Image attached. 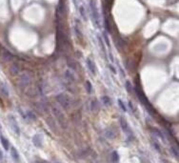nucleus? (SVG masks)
<instances>
[{
	"mask_svg": "<svg viewBox=\"0 0 179 163\" xmlns=\"http://www.w3.org/2000/svg\"><path fill=\"white\" fill-rule=\"evenodd\" d=\"M133 91L135 92V95H136V96L138 97L139 101L145 106L146 109L148 110V112H149L150 114H152V116L156 115V111L154 110V108L152 107V105L150 103V101H149V100H148V98L146 97L144 92L142 91V89H141L140 86H139V83H137V85H135V86L133 87Z\"/></svg>",
	"mask_w": 179,
	"mask_h": 163,
	"instance_id": "1",
	"label": "nucleus"
},
{
	"mask_svg": "<svg viewBox=\"0 0 179 163\" xmlns=\"http://www.w3.org/2000/svg\"><path fill=\"white\" fill-rule=\"evenodd\" d=\"M32 83V74L30 72L25 71L20 73L19 76V80H18V85L21 89H25V88L29 87Z\"/></svg>",
	"mask_w": 179,
	"mask_h": 163,
	"instance_id": "2",
	"label": "nucleus"
},
{
	"mask_svg": "<svg viewBox=\"0 0 179 163\" xmlns=\"http://www.w3.org/2000/svg\"><path fill=\"white\" fill-rule=\"evenodd\" d=\"M53 115L55 116V118L57 119L59 125L62 128H66L67 127V119H66V117L63 114V112L61 111L58 107H56V106H53Z\"/></svg>",
	"mask_w": 179,
	"mask_h": 163,
	"instance_id": "3",
	"label": "nucleus"
},
{
	"mask_svg": "<svg viewBox=\"0 0 179 163\" xmlns=\"http://www.w3.org/2000/svg\"><path fill=\"white\" fill-rule=\"evenodd\" d=\"M55 99L57 100V102L62 106L64 109H66V110L70 109L72 101H71V98L67 95H65V93H59V95L55 96Z\"/></svg>",
	"mask_w": 179,
	"mask_h": 163,
	"instance_id": "4",
	"label": "nucleus"
},
{
	"mask_svg": "<svg viewBox=\"0 0 179 163\" xmlns=\"http://www.w3.org/2000/svg\"><path fill=\"white\" fill-rule=\"evenodd\" d=\"M91 15H92V19H94V22L95 24V26L99 27L100 23H99V15H98L97 11V8L94 4V1H91Z\"/></svg>",
	"mask_w": 179,
	"mask_h": 163,
	"instance_id": "5",
	"label": "nucleus"
},
{
	"mask_svg": "<svg viewBox=\"0 0 179 163\" xmlns=\"http://www.w3.org/2000/svg\"><path fill=\"white\" fill-rule=\"evenodd\" d=\"M119 122H120V126H121L122 130L129 135V137H133V133H132V130H131V128L129 127V124H128V122H127V120L125 119V118L124 117H120Z\"/></svg>",
	"mask_w": 179,
	"mask_h": 163,
	"instance_id": "6",
	"label": "nucleus"
},
{
	"mask_svg": "<svg viewBox=\"0 0 179 163\" xmlns=\"http://www.w3.org/2000/svg\"><path fill=\"white\" fill-rule=\"evenodd\" d=\"M9 122H10V126L11 128L16 135H20V129L19 126H18V124L15 120V118L13 116H9Z\"/></svg>",
	"mask_w": 179,
	"mask_h": 163,
	"instance_id": "7",
	"label": "nucleus"
},
{
	"mask_svg": "<svg viewBox=\"0 0 179 163\" xmlns=\"http://www.w3.org/2000/svg\"><path fill=\"white\" fill-rule=\"evenodd\" d=\"M86 63H87V67L89 69V71L91 73V74L95 76V74H96V67H95L94 62L92 61L91 59L88 58L87 60H86Z\"/></svg>",
	"mask_w": 179,
	"mask_h": 163,
	"instance_id": "8",
	"label": "nucleus"
},
{
	"mask_svg": "<svg viewBox=\"0 0 179 163\" xmlns=\"http://www.w3.org/2000/svg\"><path fill=\"white\" fill-rule=\"evenodd\" d=\"M10 73L11 76H17V74L20 73V66L17 62H14V63H13V65L11 66Z\"/></svg>",
	"mask_w": 179,
	"mask_h": 163,
	"instance_id": "9",
	"label": "nucleus"
},
{
	"mask_svg": "<svg viewBox=\"0 0 179 163\" xmlns=\"http://www.w3.org/2000/svg\"><path fill=\"white\" fill-rule=\"evenodd\" d=\"M1 52H2V53H1L2 57H3V59H4L5 61L10 62V61H11V60L14 59V54H11V52H9L8 50H2Z\"/></svg>",
	"mask_w": 179,
	"mask_h": 163,
	"instance_id": "10",
	"label": "nucleus"
},
{
	"mask_svg": "<svg viewBox=\"0 0 179 163\" xmlns=\"http://www.w3.org/2000/svg\"><path fill=\"white\" fill-rule=\"evenodd\" d=\"M33 142L34 144L38 148L42 147V144H43V139H42V136L39 134H36L35 135H34L33 137Z\"/></svg>",
	"mask_w": 179,
	"mask_h": 163,
	"instance_id": "11",
	"label": "nucleus"
},
{
	"mask_svg": "<svg viewBox=\"0 0 179 163\" xmlns=\"http://www.w3.org/2000/svg\"><path fill=\"white\" fill-rule=\"evenodd\" d=\"M105 135H106V136L109 139H114L116 137V132L112 128H109L105 131Z\"/></svg>",
	"mask_w": 179,
	"mask_h": 163,
	"instance_id": "12",
	"label": "nucleus"
},
{
	"mask_svg": "<svg viewBox=\"0 0 179 163\" xmlns=\"http://www.w3.org/2000/svg\"><path fill=\"white\" fill-rule=\"evenodd\" d=\"M11 158H13V159H14L16 163L19 162V159H20V158H19V154H18L17 150H16L14 147H11Z\"/></svg>",
	"mask_w": 179,
	"mask_h": 163,
	"instance_id": "13",
	"label": "nucleus"
},
{
	"mask_svg": "<svg viewBox=\"0 0 179 163\" xmlns=\"http://www.w3.org/2000/svg\"><path fill=\"white\" fill-rule=\"evenodd\" d=\"M65 76H66V77H67L68 79L71 80L72 82H75V81H76L75 74L73 73V72H72V70H67V71L65 72Z\"/></svg>",
	"mask_w": 179,
	"mask_h": 163,
	"instance_id": "14",
	"label": "nucleus"
},
{
	"mask_svg": "<svg viewBox=\"0 0 179 163\" xmlns=\"http://www.w3.org/2000/svg\"><path fill=\"white\" fill-rule=\"evenodd\" d=\"M0 141H1V144H2L3 148L6 150V151H8V150L10 149V142H9V140L6 139L5 136L1 135V136H0Z\"/></svg>",
	"mask_w": 179,
	"mask_h": 163,
	"instance_id": "15",
	"label": "nucleus"
},
{
	"mask_svg": "<svg viewBox=\"0 0 179 163\" xmlns=\"http://www.w3.org/2000/svg\"><path fill=\"white\" fill-rule=\"evenodd\" d=\"M0 92H1V93L6 96V97H8L9 96V90H8V87L6 86L4 83H0Z\"/></svg>",
	"mask_w": 179,
	"mask_h": 163,
	"instance_id": "16",
	"label": "nucleus"
},
{
	"mask_svg": "<svg viewBox=\"0 0 179 163\" xmlns=\"http://www.w3.org/2000/svg\"><path fill=\"white\" fill-rule=\"evenodd\" d=\"M67 65L69 66V68L71 69V70H73V71H76V70H77L76 63H75V61L73 60V59L68 58V59H67Z\"/></svg>",
	"mask_w": 179,
	"mask_h": 163,
	"instance_id": "17",
	"label": "nucleus"
},
{
	"mask_svg": "<svg viewBox=\"0 0 179 163\" xmlns=\"http://www.w3.org/2000/svg\"><path fill=\"white\" fill-rule=\"evenodd\" d=\"M25 117H27L28 119L32 120V121L36 120V116L34 115V112H32V111H27V112H26V116H25Z\"/></svg>",
	"mask_w": 179,
	"mask_h": 163,
	"instance_id": "18",
	"label": "nucleus"
},
{
	"mask_svg": "<svg viewBox=\"0 0 179 163\" xmlns=\"http://www.w3.org/2000/svg\"><path fill=\"white\" fill-rule=\"evenodd\" d=\"M152 129V133L155 135L157 137H159V139H161L162 140H164V135H163V134L160 132L157 128H154V127H152V128H151Z\"/></svg>",
	"mask_w": 179,
	"mask_h": 163,
	"instance_id": "19",
	"label": "nucleus"
},
{
	"mask_svg": "<svg viewBox=\"0 0 179 163\" xmlns=\"http://www.w3.org/2000/svg\"><path fill=\"white\" fill-rule=\"evenodd\" d=\"M125 88H126L127 92L129 93V95H133V86L132 85V83L129 82V81H126Z\"/></svg>",
	"mask_w": 179,
	"mask_h": 163,
	"instance_id": "20",
	"label": "nucleus"
},
{
	"mask_svg": "<svg viewBox=\"0 0 179 163\" xmlns=\"http://www.w3.org/2000/svg\"><path fill=\"white\" fill-rule=\"evenodd\" d=\"M102 99V102L105 106H110L112 105V99H110L108 96H104L101 97Z\"/></svg>",
	"mask_w": 179,
	"mask_h": 163,
	"instance_id": "21",
	"label": "nucleus"
},
{
	"mask_svg": "<svg viewBox=\"0 0 179 163\" xmlns=\"http://www.w3.org/2000/svg\"><path fill=\"white\" fill-rule=\"evenodd\" d=\"M91 109L92 112H95L99 109V105H98V101L97 100H92L91 102Z\"/></svg>",
	"mask_w": 179,
	"mask_h": 163,
	"instance_id": "22",
	"label": "nucleus"
},
{
	"mask_svg": "<svg viewBox=\"0 0 179 163\" xmlns=\"http://www.w3.org/2000/svg\"><path fill=\"white\" fill-rule=\"evenodd\" d=\"M171 153H172V155H174V158H176V159H178V147H177V145H172L171 146Z\"/></svg>",
	"mask_w": 179,
	"mask_h": 163,
	"instance_id": "23",
	"label": "nucleus"
},
{
	"mask_svg": "<svg viewBox=\"0 0 179 163\" xmlns=\"http://www.w3.org/2000/svg\"><path fill=\"white\" fill-rule=\"evenodd\" d=\"M79 12H80V15H81V16L83 17V19L87 20V15H86V11H85L84 6H80L79 7Z\"/></svg>",
	"mask_w": 179,
	"mask_h": 163,
	"instance_id": "24",
	"label": "nucleus"
},
{
	"mask_svg": "<svg viewBox=\"0 0 179 163\" xmlns=\"http://www.w3.org/2000/svg\"><path fill=\"white\" fill-rule=\"evenodd\" d=\"M112 159H113V161L114 163L118 162V160H119V155H118V153H117L116 151H113L112 153Z\"/></svg>",
	"mask_w": 179,
	"mask_h": 163,
	"instance_id": "25",
	"label": "nucleus"
},
{
	"mask_svg": "<svg viewBox=\"0 0 179 163\" xmlns=\"http://www.w3.org/2000/svg\"><path fill=\"white\" fill-rule=\"evenodd\" d=\"M75 34H76V36H77V38L82 40V33H81V31H80V30L78 29L77 25H75Z\"/></svg>",
	"mask_w": 179,
	"mask_h": 163,
	"instance_id": "26",
	"label": "nucleus"
},
{
	"mask_svg": "<svg viewBox=\"0 0 179 163\" xmlns=\"http://www.w3.org/2000/svg\"><path fill=\"white\" fill-rule=\"evenodd\" d=\"M117 102H118V105H119V107L122 109V111L123 112H127V107L125 106V104H124V102L122 101L121 99H118L117 100Z\"/></svg>",
	"mask_w": 179,
	"mask_h": 163,
	"instance_id": "27",
	"label": "nucleus"
},
{
	"mask_svg": "<svg viewBox=\"0 0 179 163\" xmlns=\"http://www.w3.org/2000/svg\"><path fill=\"white\" fill-rule=\"evenodd\" d=\"M86 89H87V92L89 93H91L92 92V86H91V83L90 82V81H86Z\"/></svg>",
	"mask_w": 179,
	"mask_h": 163,
	"instance_id": "28",
	"label": "nucleus"
},
{
	"mask_svg": "<svg viewBox=\"0 0 179 163\" xmlns=\"http://www.w3.org/2000/svg\"><path fill=\"white\" fill-rule=\"evenodd\" d=\"M98 41H99V44H100V47L102 49V51L104 52V54H106V50H105V46H104V43L102 41V39L100 38V37H98Z\"/></svg>",
	"mask_w": 179,
	"mask_h": 163,
	"instance_id": "29",
	"label": "nucleus"
},
{
	"mask_svg": "<svg viewBox=\"0 0 179 163\" xmlns=\"http://www.w3.org/2000/svg\"><path fill=\"white\" fill-rule=\"evenodd\" d=\"M152 144H153V146H154V148H155L157 151L160 153L161 152V148H160V145H159V143L158 142H155V141H153L152 142Z\"/></svg>",
	"mask_w": 179,
	"mask_h": 163,
	"instance_id": "30",
	"label": "nucleus"
},
{
	"mask_svg": "<svg viewBox=\"0 0 179 163\" xmlns=\"http://www.w3.org/2000/svg\"><path fill=\"white\" fill-rule=\"evenodd\" d=\"M129 106L131 107V109H132V111H133V112H136V110H135V107H133V103L129 101Z\"/></svg>",
	"mask_w": 179,
	"mask_h": 163,
	"instance_id": "31",
	"label": "nucleus"
},
{
	"mask_svg": "<svg viewBox=\"0 0 179 163\" xmlns=\"http://www.w3.org/2000/svg\"><path fill=\"white\" fill-rule=\"evenodd\" d=\"M104 38H105V41H106V43H107L108 47H110V41H109V38H108V36L106 34H104Z\"/></svg>",
	"mask_w": 179,
	"mask_h": 163,
	"instance_id": "32",
	"label": "nucleus"
},
{
	"mask_svg": "<svg viewBox=\"0 0 179 163\" xmlns=\"http://www.w3.org/2000/svg\"><path fill=\"white\" fill-rule=\"evenodd\" d=\"M35 163H50V162H48L47 160H36Z\"/></svg>",
	"mask_w": 179,
	"mask_h": 163,
	"instance_id": "33",
	"label": "nucleus"
},
{
	"mask_svg": "<svg viewBox=\"0 0 179 163\" xmlns=\"http://www.w3.org/2000/svg\"><path fill=\"white\" fill-rule=\"evenodd\" d=\"M110 70H112L113 71V73H116V71H115V69L112 66V65H110Z\"/></svg>",
	"mask_w": 179,
	"mask_h": 163,
	"instance_id": "34",
	"label": "nucleus"
},
{
	"mask_svg": "<svg viewBox=\"0 0 179 163\" xmlns=\"http://www.w3.org/2000/svg\"><path fill=\"white\" fill-rule=\"evenodd\" d=\"M2 159H3V154L1 152V150H0V161H2Z\"/></svg>",
	"mask_w": 179,
	"mask_h": 163,
	"instance_id": "35",
	"label": "nucleus"
},
{
	"mask_svg": "<svg viewBox=\"0 0 179 163\" xmlns=\"http://www.w3.org/2000/svg\"><path fill=\"white\" fill-rule=\"evenodd\" d=\"M54 163H61V162H60V161H58V160H55V161H54Z\"/></svg>",
	"mask_w": 179,
	"mask_h": 163,
	"instance_id": "36",
	"label": "nucleus"
},
{
	"mask_svg": "<svg viewBox=\"0 0 179 163\" xmlns=\"http://www.w3.org/2000/svg\"><path fill=\"white\" fill-rule=\"evenodd\" d=\"M0 136H1V126H0Z\"/></svg>",
	"mask_w": 179,
	"mask_h": 163,
	"instance_id": "37",
	"label": "nucleus"
},
{
	"mask_svg": "<svg viewBox=\"0 0 179 163\" xmlns=\"http://www.w3.org/2000/svg\"><path fill=\"white\" fill-rule=\"evenodd\" d=\"M1 51H2V48H1V45H0V53H1Z\"/></svg>",
	"mask_w": 179,
	"mask_h": 163,
	"instance_id": "38",
	"label": "nucleus"
}]
</instances>
